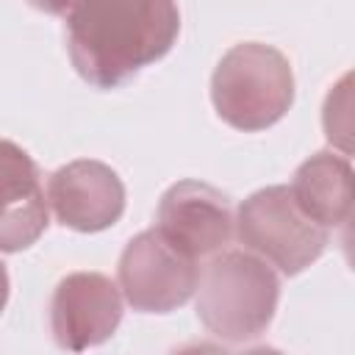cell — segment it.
I'll list each match as a JSON object with an SVG mask.
<instances>
[{
  "instance_id": "cell-1",
  "label": "cell",
  "mask_w": 355,
  "mask_h": 355,
  "mask_svg": "<svg viewBox=\"0 0 355 355\" xmlns=\"http://www.w3.org/2000/svg\"><path fill=\"white\" fill-rule=\"evenodd\" d=\"M180 33L175 0H75L67 11V50L94 89H119L161 61Z\"/></svg>"
},
{
  "instance_id": "cell-2",
  "label": "cell",
  "mask_w": 355,
  "mask_h": 355,
  "mask_svg": "<svg viewBox=\"0 0 355 355\" xmlns=\"http://www.w3.org/2000/svg\"><path fill=\"white\" fill-rule=\"evenodd\" d=\"M197 316L222 341L244 344L266 333L280 300L275 269L247 252L227 250L214 255L197 280Z\"/></svg>"
},
{
  "instance_id": "cell-3",
  "label": "cell",
  "mask_w": 355,
  "mask_h": 355,
  "mask_svg": "<svg viewBox=\"0 0 355 355\" xmlns=\"http://www.w3.org/2000/svg\"><path fill=\"white\" fill-rule=\"evenodd\" d=\"M211 100L222 122L236 130H266L294 103V72L288 58L263 42L233 44L211 75Z\"/></svg>"
},
{
  "instance_id": "cell-4",
  "label": "cell",
  "mask_w": 355,
  "mask_h": 355,
  "mask_svg": "<svg viewBox=\"0 0 355 355\" xmlns=\"http://www.w3.org/2000/svg\"><path fill=\"white\" fill-rule=\"evenodd\" d=\"M239 241L277 266L283 275H300L327 247V227L308 219L291 197L288 186H266L252 191L236 214Z\"/></svg>"
},
{
  "instance_id": "cell-5",
  "label": "cell",
  "mask_w": 355,
  "mask_h": 355,
  "mask_svg": "<svg viewBox=\"0 0 355 355\" xmlns=\"http://www.w3.org/2000/svg\"><path fill=\"white\" fill-rule=\"evenodd\" d=\"M119 291L133 311L169 313L186 305L197 288V258L172 244L158 227L133 236L119 255Z\"/></svg>"
},
{
  "instance_id": "cell-6",
  "label": "cell",
  "mask_w": 355,
  "mask_h": 355,
  "mask_svg": "<svg viewBox=\"0 0 355 355\" xmlns=\"http://www.w3.org/2000/svg\"><path fill=\"white\" fill-rule=\"evenodd\" d=\"M122 322V291L100 272H72L50 300V327L61 349L83 352L114 336Z\"/></svg>"
},
{
  "instance_id": "cell-7",
  "label": "cell",
  "mask_w": 355,
  "mask_h": 355,
  "mask_svg": "<svg viewBox=\"0 0 355 355\" xmlns=\"http://www.w3.org/2000/svg\"><path fill=\"white\" fill-rule=\"evenodd\" d=\"M47 202L64 227L97 233L119 222L125 211V183L108 164L78 158L50 175Z\"/></svg>"
},
{
  "instance_id": "cell-8",
  "label": "cell",
  "mask_w": 355,
  "mask_h": 355,
  "mask_svg": "<svg viewBox=\"0 0 355 355\" xmlns=\"http://www.w3.org/2000/svg\"><path fill=\"white\" fill-rule=\"evenodd\" d=\"M230 200L202 180H178L158 202V230L191 258L216 255L233 236Z\"/></svg>"
},
{
  "instance_id": "cell-9",
  "label": "cell",
  "mask_w": 355,
  "mask_h": 355,
  "mask_svg": "<svg viewBox=\"0 0 355 355\" xmlns=\"http://www.w3.org/2000/svg\"><path fill=\"white\" fill-rule=\"evenodd\" d=\"M47 230V200L36 161L0 139V252H19Z\"/></svg>"
},
{
  "instance_id": "cell-10",
  "label": "cell",
  "mask_w": 355,
  "mask_h": 355,
  "mask_svg": "<svg viewBox=\"0 0 355 355\" xmlns=\"http://www.w3.org/2000/svg\"><path fill=\"white\" fill-rule=\"evenodd\" d=\"M288 189L308 219L322 227H338L352 211V164L347 155L322 150L297 166Z\"/></svg>"
},
{
  "instance_id": "cell-11",
  "label": "cell",
  "mask_w": 355,
  "mask_h": 355,
  "mask_svg": "<svg viewBox=\"0 0 355 355\" xmlns=\"http://www.w3.org/2000/svg\"><path fill=\"white\" fill-rule=\"evenodd\" d=\"M28 3H31L33 8L44 11V14H67L75 0H28Z\"/></svg>"
},
{
  "instance_id": "cell-12",
  "label": "cell",
  "mask_w": 355,
  "mask_h": 355,
  "mask_svg": "<svg viewBox=\"0 0 355 355\" xmlns=\"http://www.w3.org/2000/svg\"><path fill=\"white\" fill-rule=\"evenodd\" d=\"M6 302H8V272H6V266L0 261V313H3Z\"/></svg>"
}]
</instances>
